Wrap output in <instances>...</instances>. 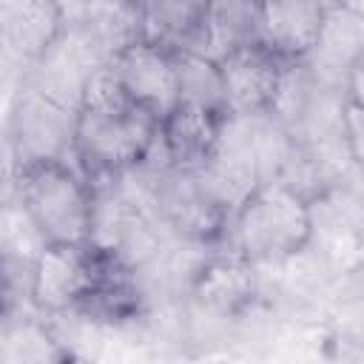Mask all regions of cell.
<instances>
[{"mask_svg": "<svg viewBox=\"0 0 364 364\" xmlns=\"http://www.w3.org/2000/svg\"><path fill=\"white\" fill-rule=\"evenodd\" d=\"M48 316L31 307V313L11 316L6 313L3 338H0V361L3 364H23V361H60L71 358V353L60 344Z\"/></svg>", "mask_w": 364, "mask_h": 364, "instance_id": "9a60e30c", "label": "cell"}, {"mask_svg": "<svg viewBox=\"0 0 364 364\" xmlns=\"http://www.w3.org/2000/svg\"><path fill=\"white\" fill-rule=\"evenodd\" d=\"M259 267L230 245L210 247L188 282V301L216 318H239L259 299Z\"/></svg>", "mask_w": 364, "mask_h": 364, "instance_id": "52a82bcc", "label": "cell"}, {"mask_svg": "<svg viewBox=\"0 0 364 364\" xmlns=\"http://www.w3.org/2000/svg\"><path fill=\"white\" fill-rule=\"evenodd\" d=\"M330 0H259V43L284 63H301L324 26Z\"/></svg>", "mask_w": 364, "mask_h": 364, "instance_id": "7c38bea8", "label": "cell"}, {"mask_svg": "<svg viewBox=\"0 0 364 364\" xmlns=\"http://www.w3.org/2000/svg\"><path fill=\"white\" fill-rule=\"evenodd\" d=\"M119 267L91 242H48L31 264L26 301L48 318L80 313L108 273Z\"/></svg>", "mask_w": 364, "mask_h": 364, "instance_id": "277c9868", "label": "cell"}, {"mask_svg": "<svg viewBox=\"0 0 364 364\" xmlns=\"http://www.w3.org/2000/svg\"><path fill=\"white\" fill-rule=\"evenodd\" d=\"M159 142V119L139 108L122 88L111 60L102 63L77 111L74 162L91 185L142 165Z\"/></svg>", "mask_w": 364, "mask_h": 364, "instance_id": "6da1fadb", "label": "cell"}, {"mask_svg": "<svg viewBox=\"0 0 364 364\" xmlns=\"http://www.w3.org/2000/svg\"><path fill=\"white\" fill-rule=\"evenodd\" d=\"M111 54L102 48V43L82 26V23H68L65 34L37 60L26 68L23 85L46 94L48 100L80 111L82 91L91 80V74L108 63Z\"/></svg>", "mask_w": 364, "mask_h": 364, "instance_id": "8992f818", "label": "cell"}, {"mask_svg": "<svg viewBox=\"0 0 364 364\" xmlns=\"http://www.w3.org/2000/svg\"><path fill=\"white\" fill-rule=\"evenodd\" d=\"M313 239V199L284 179H264L236 208L225 245L239 250L262 270L304 253Z\"/></svg>", "mask_w": 364, "mask_h": 364, "instance_id": "7a4b0ae2", "label": "cell"}, {"mask_svg": "<svg viewBox=\"0 0 364 364\" xmlns=\"http://www.w3.org/2000/svg\"><path fill=\"white\" fill-rule=\"evenodd\" d=\"M3 256H6V270L11 273L14 267L28 279L34 259L40 256V250L48 245L46 236L40 233V228L34 225V219L26 213V208L17 202L14 193L6 196L3 205Z\"/></svg>", "mask_w": 364, "mask_h": 364, "instance_id": "ac0fdd59", "label": "cell"}, {"mask_svg": "<svg viewBox=\"0 0 364 364\" xmlns=\"http://www.w3.org/2000/svg\"><path fill=\"white\" fill-rule=\"evenodd\" d=\"M344 139L350 148V156L364 179V105H355L344 97Z\"/></svg>", "mask_w": 364, "mask_h": 364, "instance_id": "d6986e66", "label": "cell"}, {"mask_svg": "<svg viewBox=\"0 0 364 364\" xmlns=\"http://www.w3.org/2000/svg\"><path fill=\"white\" fill-rule=\"evenodd\" d=\"M259 40V0H208V57Z\"/></svg>", "mask_w": 364, "mask_h": 364, "instance_id": "2e32d148", "label": "cell"}, {"mask_svg": "<svg viewBox=\"0 0 364 364\" xmlns=\"http://www.w3.org/2000/svg\"><path fill=\"white\" fill-rule=\"evenodd\" d=\"M125 94L159 122L179 105L176 57L151 40H134L111 57Z\"/></svg>", "mask_w": 364, "mask_h": 364, "instance_id": "9c48e42d", "label": "cell"}, {"mask_svg": "<svg viewBox=\"0 0 364 364\" xmlns=\"http://www.w3.org/2000/svg\"><path fill=\"white\" fill-rule=\"evenodd\" d=\"M364 54V11L347 3H330L324 14V26L313 51L301 60V65L324 85L341 88L353 71V65Z\"/></svg>", "mask_w": 364, "mask_h": 364, "instance_id": "8fae6325", "label": "cell"}, {"mask_svg": "<svg viewBox=\"0 0 364 364\" xmlns=\"http://www.w3.org/2000/svg\"><path fill=\"white\" fill-rule=\"evenodd\" d=\"M9 193L26 208L46 242H88L94 225V188L68 159L9 168Z\"/></svg>", "mask_w": 364, "mask_h": 364, "instance_id": "3957f363", "label": "cell"}, {"mask_svg": "<svg viewBox=\"0 0 364 364\" xmlns=\"http://www.w3.org/2000/svg\"><path fill=\"white\" fill-rule=\"evenodd\" d=\"M290 63H284L264 43H245L219 57L225 97L230 117H262L273 114L284 88Z\"/></svg>", "mask_w": 364, "mask_h": 364, "instance_id": "ba28073f", "label": "cell"}, {"mask_svg": "<svg viewBox=\"0 0 364 364\" xmlns=\"http://www.w3.org/2000/svg\"><path fill=\"white\" fill-rule=\"evenodd\" d=\"M68 23L63 0H0V40L6 63L26 74V68L65 34Z\"/></svg>", "mask_w": 364, "mask_h": 364, "instance_id": "30bf717a", "label": "cell"}, {"mask_svg": "<svg viewBox=\"0 0 364 364\" xmlns=\"http://www.w3.org/2000/svg\"><path fill=\"white\" fill-rule=\"evenodd\" d=\"M344 97H347L350 102H355V105H364V54H361V60L353 65V71H350V77H347V82H344Z\"/></svg>", "mask_w": 364, "mask_h": 364, "instance_id": "ffe728a7", "label": "cell"}, {"mask_svg": "<svg viewBox=\"0 0 364 364\" xmlns=\"http://www.w3.org/2000/svg\"><path fill=\"white\" fill-rule=\"evenodd\" d=\"M142 40L165 46L168 51L205 54L208 0H142Z\"/></svg>", "mask_w": 364, "mask_h": 364, "instance_id": "5bb4252c", "label": "cell"}, {"mask_svg": "<svg viewBox=\"0 0 364 364\" xmlns=\"http://www.w3.org/2000/svg\"><path fill=\"white\" fill-rule=\"evenodd\" d=\"M63 3H65V9H68V3H71V0H63Z\"/></svg>", "mask_w": 364, "mask_h": 364, "instance_id": "44dd1931", "label": "cell"}, {"mask_svg": "<svg viewBox=\"0 0 364 364\" xmlns=\"http://www.w3.org/2000/svg\"><path fill=\"white\" fill-rule=\"evenodd\" d=\"M173 57L179 71V102H193L222 117H230L219 60L196 51H173Z\"/></svg>", "mask_w": 364, "mask_h": 364, "instance_id": "e0dca14e", "label": "cell"}, {"mask_svg": "<svg viewBox=\"0 0 364 364\" xmlns=\"http://www.w3.org/2000/svg\"><path fill=\"white\" fill-rule=\"evenodd\" d=\"M74 131L77 111L48 100L46 94L20 85L11 94L6 142L9 168L46 162V159H74Z\"/></svg>", "mask_w": 364, "mask_h": 364, "instance_id": "5b68a950", "label": "cell"}, {"mask_svg": "<svg viewBox=\"0 0 364 364\" xmlns=\"http://www.w3.org/2000/svg\"><path fill=\"white\" fill-rule=\"evenodd\" d=\"M230 117H222L210 108L179 102L162 122H159V145L176 171H202L210 156L219 148L225 122Z\"/></svg>", "mask_w": 364, "mask_h": 364, "instance_id": "4fadbf2b", "label": "cell"}]
</instances>
